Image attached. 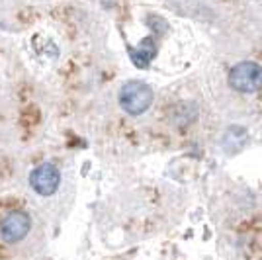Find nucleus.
I'll return each mask as SVG.
<instances>
[{
    "instance_id": "obj_1",
    "label": "nucleus",
    "mask_w": 262,
    "mask_h": 260,
    "mask_svg": "<svg viewBox=\"0 0 262 260\" xmlns=\"http://www.w3.org/2000/svg\"><path fill=\"white\" fill-rule=\"evenodd\" d=\"M153 104V90L147 82L129 80L120 90V106L129 116H141Z\"/></svg>"
},
{
    "instance_id": "obj_2",
    "label": "nucleus",
    "mask_w": 262,
    "mask_h": 260,
    "mask_svg": "<svg viewBox=\"0 0 262 260\" xmlns=\"http://www.w3.org/2000/svg\"><path fill=\"white\" fill-rule=\"evenodd\" d=\"M229 84L237 92L251 94L262 88V67L252 61H243L231 69Z\"/></svg>"
},
{
    "instance_id": "obj_3",
    "label": "nucleus",
    "mask_w": 262,
    "mask_h": 260,
    "mask_svg": "<svg viewBox=\"0 0 262 260\" xmlns=\"http://www.w3.org/2000/svg\"><path fill=\"white\" fill-rule=\"evenodd\" d=\"M30 184L39 196H51L57 192V188L61 184V172L51 163L39 164L30 174Z\"/></svg>"
},
{
    "instance_id": "obj_4",
    "label": "nucleus",
    "mask_w": 262,
    "mask_h": 260,
    "mask_svg": "<svg viewBox=\"0 0 262 260\" xmlns=\"http://www.w3.org/2000/svg\"><path fill=\"white\" fill-rule=\"evenodd\" d=\"M32 229V219L26 211H12L0 225V233L6 243H20Z\"/></svg>"
},
{
    "instance_id": "obj_5",
    "label": "nucleus",
    "mask_w": 262,
    "mask_h": 260,
    "mask_svg": "<svg viewBox=\"0 0 262 260\" xmlns=\"http://www.w3.org/2000/svg\"><path fill=\"white\" fill-rule=\"evenodd\" d=\"M129 55H131V61H133L135 65L145 69V67L155 59V55H157L155 39L153 37H145L137 47H129Z\"/></svg>"
}]
</instances>
